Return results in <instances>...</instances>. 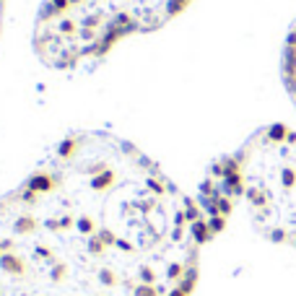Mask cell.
<instances>
[{
    "instance_id": "obj_1",
    "label": "cell",
    "mask_w": 296,
    "mask_h": 296,
    "mask_svg": "<svg viewBox=\"0 0 296 296\" xmlns=\"http://www.w3.org/2000/svg\"><path fill=\"white\" fill-rule=\"evenodd\" d=\"M206 229L216 236L236 206L276 244L296 247V130L265 125L208 166L198 190Z\"/></svg>"
},
{
    "instance_id": "obj_2",
    "label": "cell",
    "mask_w": 296,
    "mask_h": 296,
    "mask_svg": "<svg viewBox=\"0 0 296 296\" xmlns=\"http://www.w3.org/2000/svg\"><path fill=\"white\" fill-rule=\"evenodd\" d=\"M192 0H44L34 21L31 47L55 71L101 60L130 34L169 24Z\"/></svg>"
},
{
    "instance_id": "obj_3",
    "label": "cell",
    "mask_w": 296,
    "mask_h": 296,
    "mask_svg": "<svg viewBox=\"0 0 296 296\" xmlns=\"http://www.w3.org/2000/svg\"><path fill=\"white\" fill-rule=\"evenodd\" d=\"M283 86L296 107V24L286 39V47H283Z\"/></svg>"
},
{
    "instance_id": "obj_4",
    "label": "cell",
    "mask_w": 296,
    "mask_h": 296,
    "mask_svg": "<svg viewBox=\"0 0 296 296\" xmlns=\"http://www.w3.org/2000/svg\"><path fill=\"white\" fill-rule=\"evenodd\" d=\"M0 26H3V0H0Z\"/></svg>"
}]
</instances>
